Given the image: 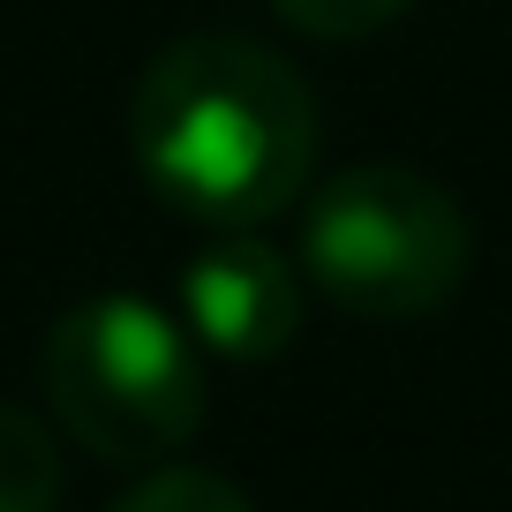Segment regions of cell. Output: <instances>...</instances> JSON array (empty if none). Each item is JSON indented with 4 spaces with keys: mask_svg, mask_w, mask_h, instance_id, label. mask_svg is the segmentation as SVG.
<instances>
[{
    "mask_svg": "<svg viewBox=\"0 0 512 512\" xmlns=\"http://www.w3.org/2000/svg\"><path fill=\"white\" fill-rule=\"evenodd\" d=\"M46 400L83 452L166 467L204 422V354L144 294H91L46 332Z\"/></svg>",
    "mask_w": 512,
    "mask_h": 512,
    "instance_id": "cell-3",
    "label": "cell"
},
{
    "mask_svg": "<svg viewBox=\"0 0 512 512\" xmlns=\"http://www.w3.org/2000/svg\"><path fill=\"white\" fill-rule=\"evenodd\" d=\"M302 279L332 309L369 324L437 317L467 287L475 234L445 181H430L407 159H362L324 174L302 196Z\"/></svg>",
    "mask_w": 512,
    "mask_h": 512,
    "instance_id": "cell-2",
    "label": "cell"
},
{
    "mask_svg": "<svg viewBox=\"0 0 512 512\" xmlns=\"http://www.w3.org/2000/svg\"><path fill=\"white\" fill-rule=\"evenodd\" d=\"M309 279L287 249L234 226V234H204L181 264V324L204 354L219 362H279L302 332Z\"/></svg>",
    "mask_w": 512,
    "mask_h": 512,
    "instance_id": "cell-4",
    "label": "cell"
},
{
    "mask_svg": "<svg viewBox=\"0 0 512 512\" xmlns=\"http://www.w3.org/2000/svg\"><path fill=\"white\" fill-rule=\"evenodd\" d=\"M106 512H256V505L226 475H211V467H174L166 460V467H144Z\"/></svg>",
    "mask_w": 512,
    "mask_h": 512,
    "instance_id": "cell-6",
    "label": "cell"
},
{
    "mask_svg": "<svg viewBox=\"0 0 512 512\" xmlns=\"http://www.w3.org/2000/svg\"><path fill=\"white\" fill-rule=\"evenodd\" d=\"M415 0H272V16L302 38H324V46H354V38L400 23Z\"/></svg>",
    "mask_w": 512,
    "mask_h": 512,
    "instance_id": "cell-7",
    "label": "cell"
},
{
    "mask_svg": "<svg viewBox=\"0 0 512 512\" xmlns=\"http://www.w3.org/2000/svg\"><path fill=\"white\" fill-rule=\"evenodd\" d=\"M61 505V445L38 415L0 407V512H53Z\"/></svg>",
    "mask_w": 512,
    "mask_h": 512,
    "instance_id": "cell-5",
    "label": "cell"
},
{
    "mask_svg": "<svg viewBox=\"0 0 512 512\" xmlns=\"http://www.w3.org/2000/svg\"><path fill=\"white\" fill-rule=\"evenodd\" d=\"M128 151L159 204H174L204 234L272 226L309 196L317 106L309 83L256 38H174L128 91Z\"/></svg>",
    "mask_w": 512,
    "mask_h": 512,
    "instance_id": "cell-1",
    "label": "cell"
}]
</instances>
